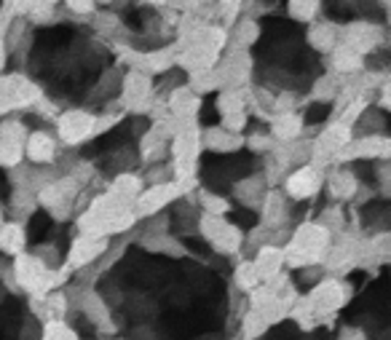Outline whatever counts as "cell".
<instances>
[{
    "instance_id": "obj_1",
    "label": "cell",
    "mask_w": 391,
    "mask_h": 340,
    "mask_svg": "<svg viewBox=\"0 0 391 340\" xmlns=\"http://www.w3.org/2000/svg\"><path fill=\"white\" fill-rule=\"evenodd\" d=\"M327 113H330L327 105H313V108H308V113H306V123H319Z\"/></svg>"
}]
</instances>
